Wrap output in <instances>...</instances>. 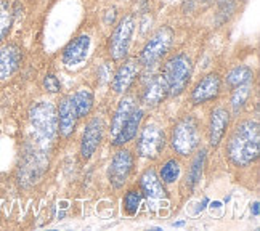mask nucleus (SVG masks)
<instances>
[{"label":"nucleus","mask_w":260,"mask_h":231,"mask_svg":"<svg viewBox=\"0 0 260 231\" xmlns=\"http://www.w3.org/2000/svg\"><path fill=\"white\" fill-rule=\"evenodd\" d=\"M220 90H222V77L217 73H209L194 85V88L191 90V95H189V100H191L194 106L206 105L218 98Z\"/></svg>","instance_id":"nucleus-12"},{"label":"nucleus","mask_w":260,"mask_h":231,"mask_svg":"<svg viewBox=\"0 0 260 231\" xmlns=\"http://www.w3.org/2000/svg\"><path fill=\"white\" fill-rule=\"evenodd\" d=\"M167 96H169V92H167V85L164 82L162 76H154L145 84L142 95H140V102L146 108H156L161 105Z\"/></svg>","instance_id":"nucleus-15"},{"label":"nucleus","mask_w":260,"mask_h":231,"mask_svg":"<svg viewBox=\"0 0 260 231\" xmlns=\"http://www.w3.org/2000/svg\"><path fill=\"white\" fill-rule=\"evenodd\" d=\"M171 145L174 151L183 157L198 151L201 145V130H199V120L193 114H185L175 122L171 135Z\"/></svg>","instance_id":"nucleus-3"},{"label":"nucleus","mask_w":260,"mask_h":231,"mask_svg":"<svg viewBox=\"0 0 260 231\" xmlns=\"http://www.w3.org/2000/svg\"><path fill=\"white\" fill-rule=\"evenodd\" d=\"M142 201H143V193L140 191V188L128 189L122 199V207L125 210V214L130 217L137 215V212L140 210V206H142Z\"/></svg>","instance_id":"nucleus-26"},{"label":"nucleus","mask_w":260,"mask_h":231,"mask_svg":"<svg viewBox=\"0 0 260 231\" xmlns=\"http://www.w3.org/2000/svg\"><path fill=\"white\" fill-rule=\"evenodd\" d=\"M56 114H58V134L68 138L74 134V130L77 127V111L73 102V95H66L59 100V105L56 108Z\"/></svg>","instance_id":"nucleus-13"},{"label":"nucleus","mask_w":260,"mask_h":231,"mask_svg":"<svg viewBox=\"0 0 260 231\" xmlns=\"http://www.w3.org/2000/svg\"><path fill=\"white\" fill-rule=\"evenodd\" d=\"M217 2H218V4H222V2H223V0H217Z\"/></svg>","instance_id":"nucleus-31"},{"label":"nucleus","mask_w":260,"mask_h":231,"mask_svg":"<svg viewBox=\"0 0 260 231\" xmlns=\"http://www.w3.org/2000/svg\"><path fill=\"white\" fill-rule=\"evenodd\" d=\"M169 96H180L189 85L193 76V61L186 53L178 52L167 59L161 73Z\"/></svg>","instance_id":"nucleus-2"},{"label":"nucleus","mask_w":260,"mask_h":231,"mask_svg":"<svg viewBox=\"0 0 260 231\" xmlns=\"http://www.w3.org/2000/svg\"><path fill=\"white\" fill-rule=\"evenodd\" d=\"M13 21V7L8 4V0H0V45L5 42V39L12 31Z\"/></svg>","instance_id":"nucleus-23"},{"label":"nucleus","mask_w":260,"mask_h":231,"mask_svg":"<svg viewBox=\"0 0 260 231\" xmlns=\"http://www.w3.org/2000/svg\"><path fill=\"white\" fill-rule=\"evenodd\" d=\"M137 108H138V103H137L135 95L124 93V96H122L121 102H119L116 111L113 114V119H111V128H109V134H111V142L114 140V137L119 134V130L122 128V125L125 124V120L130 117V114H132Z\"/></svg>","instance_id":"nucleus-18"},{"label":"nucleus","mask_w":260,"mask_h":231,"mask_svg":"<svg viewBox=\"0 0 260 231\" xmlns=\"http://www.w3.org/2000/svg\"><path fill=\"white\" fill-rule=\"evenodd\" d=\"M167 137L161 125L156 122L146 124L137 140V154L143 159L154 160L162 154L166 149Z\"/></svg>","instance_id":"nucleus-7"},{"label":"nucleus","mask_w":260,"mask_h":231,"mask_svg":"<svg viewBox=\"0 0 260 231\" xmlns=\"http://www.w3.org/2000/svg\"><path fill=\"white\" fill-rule=\"evenodd\" d=\"M135 27H137V19L132 13L124 15L114 26V31L111 37H109V44H108V52L113 61H121V59L127 56Z\"/></svg>","instance_id":"nucleus-6"},{"label":"nucleus","mask_w":260,"mask_h":231,"mask_svg":"<svg viewBox=\"0 0 260 231\" xmlns=\"http://www.w3.org/2000/svg\"><path fill=\"white\" fill-rule=\"evenodd\" d=\"M230 125V111L226 108L217 106L211 111V117H209V125H207V138L209 145L212 148H217L226 134Z\"/></svg>","instance_id":"nucleus-14"},{"label":"nucleus","mask_w":260,"mask_h":231,"mask_svg":"<svg viewBox=\"0 0 260 231\" xmlns=\"http://www.w3.org/2000/svg\"><path fill=\"white\" fill-rule=\"evenodd\" d=\"M29 122L34 132L45 140H53L58 135V114L56 108L50 102H37L29 108Z\"/></svg>","instance_id":"nucleus-5"},{"label":"nucleus","mask_w":260,"mask_h":231,"mask_svg":"<svg viewBox=\"0 0 260 231\" xmlns=\"http://www.w3.org/2000/svg\"><path fill=\"white\" fill-rule=\"evenodd\" d=\"M138 186L140 191L143 193V196H146L148 199H166L167 197V191L164 188V183L161 182V178L156 174V170L153 167L145 169L142 175L138 178Z\"/></svg>","instance_id":"nucleus-17"},{"label":"nucleus","mask_w":260,"mask_h":231,"mask_svg":"<svg viewBox=\"0 0 260 231\" xmlns=\"http://www.w3.org/2000/svg\"><path fill=\"white\" fill-rule=\"evenodd\" d=\"M204 162H206V149H201V151H198L196 157L193 159V164H191V167H189V172H188V188H189V191H193V189L196 188V185L201 182Z\"/></svg>","instance_id":"nucleus-25"},{"label":"nucleus","mask_w":260,"mask_h":231,"mask_svg":"<svg viewBox=\"0 0 260 231\" xmlns=\"http://www.w3.org/2000/svg\"><path fill=\"white\" fill-rule=\"evenodd\" d=\"M135 156L127 148L117 149L116 154L111 159V164L108 169V180L114 189H122L124 185L128 182L130 175L134 172Z\"/></svg>","instance_id":"nucleus-8"},{"label":"nucleus","mask_w":260,"mask_h":231,"mask_svg":"<svg viewBox=\"0 0 260 231\" xmlns=\"http://www.w3.org/2000/svg\"><path fill=\"white\" fill-rule=\"evenodd\" d=\"M260 154V125L255 119L238 122L226 142V156L235 167L254 164Z\"/></svg>","instance_id":"nucleus-1"},{"label":"nucleus","mask_w":260,"mask_h":231,"mask_svg":"<svg viewBox=\"0 0 260 231\" xmlns=\"http://www.w3.org/2000/svg\"><path fill=\"white\" fill-rule=\"evenodd\" d=\"M182 175V164L178 159H167L159 170V178L164 185H174Z\"/></svg>","instance_id":"nucleus-24"},{"label":"nucleus","mask_w":260,"mask_h":231,"mask_svg":"<svg viewBox=\"0 0 260 231\" xmlns=\"http://www.w3.org/2000/svg\"><path fill=\"white\" fill-rule=\"evenodd\" d=\"M252 90H254V80L252 82H247V84L238 85L233 88L232 100H230V106H232L233 114H239L243 111V108L246 106L247 100L252 95Z\"/></svg>","instance_id":"nucleus-21"},{"label":"nucleus","mask_w":260,"mask_h":231,"mask_svg":"<svg viewBox=\"0 0 260 231\" xmlns=\"http://www.w3.org/2000/svg\"><path fill=\"white\" fill-rule=\"evenodd\" d=\"M73 102H74L79 119L85 117V116H88L90 113H92V109H93V103H95L93 92L90 88H87V87L79 88L77 92L73 95Z\"/></svg>","instance_id":"nucleus-20"},{"label":"nucleus","mask_w":260,"mask_h":231,"mask_svg":"<svg viewBox=\"0 0 260 231\" xmlns=\"http://www.w3.org/2000/svg\"><path fill=\"white\" fill-rule=\"evenodd\" d=\"M251 210L254 212V215H255V217L258 215V203H257V201H255V203L252 204V209H251Z\"/></svg>","instance_id":"nucleus-29"},{"label":"nucleus","mask_w":260,"mask_h":231,"mask_svg":"<svg viewBox=\"0 0 260 231\" xmlns=\"http://www.w3.org/2000/svg\"><path fill=\"white\" fill-rule=\"evenodd\" d=\"M145 117V111L143 109L137 108L135 111L130 114V117L125 120V124L122 125V128L119 130V134L114 137V140L111 142L113 146H124L127 143H130L132 140L137 137L140 125H142V120Z\"/></svg>","instance_id":"nucleus-19"},{"label":"nucleus","mask_w":260,"mask_h":231,"mask_svg":"<svg viewBox=\"0 0 260 231\" xmlns=\"http://www.w3.org/2000/svg\"><path fill=\"white\" fill-rule=\"evenodd\" d=\"M174 44V31L172 27L162 26L146 40L145 47L138 55V61L145 68H151L157 64L167 55Z\"/></svg>","instance_id":"nucleus-4"},{"label":"nucleus","mask_w":260,"mask_h":231,"mask_svg":"<svg viewBox=\"0 0 260 231\" xmlns=\"http://www.w3.org/2000/svg\"><path fill=\"white\" fill-rule=\"evenodd\" d=\"M105 137V122L102 117H92L87 122L82 140H81V157L82 160H88L92 157L98 146L102 145Z\"/></svg>","instance_id":"nucleus-9"},{"label":"nucleus","mask_w":260,"mask_h":231,"mask_svg":"<svg viewBox=\"0 0 260 231\" xmlns=\"http://www.w3.org/2000/svg\"><path fill=\"white\" fill-rule=\"evenodd\" d=\"M44 88H45V92L48 93H58V92H61V82H59V79L55 76V74H47L44 77Z\"/></svg>","instance_id":"nucleus-27"},{"label":"nucleus","mask_w":260,"mask_h":231,"mask_svg":"<svg viewBox=\"0 0 260 231\" xmlns=\"http://www.w3.org/2000/svg\"><path fill=\"white\" fill-rule=\"evenodd\" d=\"M114 18H116V8H111L106 12V16H105V23L106 24H113L114 23Z\"/></svg>","instance_id":"nucleus-28"},{"label":"nucleus","mask_w":260,"mask_h":231,"mask_svg":"<svg viewBox=\"0 0 260 231\" xmlns=\"http://www.w3.org/2000/svg\"><path fill=\"white\" fill-rule=\"evenodd\" d=\"M199 2H209V0H199Z\"/></svg>","instance_id":"nucleus-30"},{"label":"nucleus","mask_w":260,"mask_h":231,"mask_svg":"<svg viewBox=\"0 0 260 231\" xmlns=\"http://www.w3.org/2000/svg\"><path fill=\"white\" fill-rule=\"evenodd\" d=\"M252 80H254V71H252V68H249L246 64H239V66H235L233 69H230L225 77V82L230 88L252 82Z\"/></svg>","instance_id":"nucleus-22"},{"label":"nucleus","mask_w":260,"mask_h":231,"mask_svg":"<svg viewBox=\"0 0 260 231\" xmlns=\"http://www.w3.org/2000/svg\"><path fill=\"white\" fill-rule=\"evenodd\" d=\"M24 59L23 48L15 42L0 47V82L12 79L21 69Z\"/></svg>","instance_id":"nucleus-11"},{"label":"nucleus","mask_w":260,"mask_h":231,"mask_svg":"<svg viewBox=\"0 0 260 231\" xmlns=\"http://www.w3.org/2000/svg\"><path fill=\"white\" fill-rule=\"evenodd\" d=\"M90 44H92V40H90L87 34L74 37L63 50V56H61L63 63L66 66H77L82 61H85L90 50Z\"/></svg>","instance_id":"nucleus-16"},{"label":"nucleus","mask_w":260,"mask_h":231,"mask_svg":"<svg viewBox=\"0 0 260 231\" xmlns=\"http://www.w3.org/2000/svg\"><path fill=\"white\" fill-rule=\"evenodd\" d=\"M140 64L138 58H127L124 59V63L116 69V73L113 74L111 79V88L113 92L117 95L127 93L130 87L135 84V80L140 74Z\"/></svg>","instance_id":"nucleus-10"}]
</instances>
